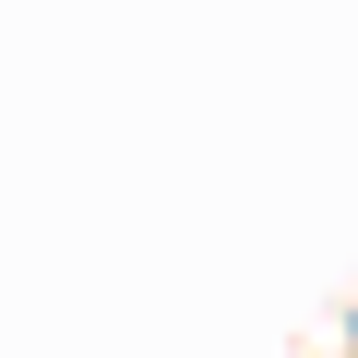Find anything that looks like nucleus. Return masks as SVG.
<instances>
[]
</instances>
